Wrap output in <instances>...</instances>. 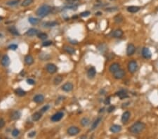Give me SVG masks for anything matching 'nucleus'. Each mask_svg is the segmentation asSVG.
<instances>
[{"label":"nucleus","instance_id":"obj_1","mask_svg":"<svg viewBox=\"0 0 158 139\" xmlns=\"http://www.w3.org/2000/svg\"><path fill=\"white\" fill-rule=\"evenodd\" d=\"M51 8L50 6H49L47 4H44V5L41 6L37 9L36 13L40 18H44L47 16V15H49V13L51 12Z\"/></svg>","mask_w":158,"mask_h":139},{"label":"nucleus","instance_id":"obj_2","mask_svg":"<svg viewBox=\"0 0 158 139\" xmlns=\"http://www.w3.org/2000/svg\"><path fill=\"white\" fill-rule=\"evenodd\" d=\"M145 127H146L145 124H143L141 121H138L130 127L129 130L132 133L138 134V133H140V132H142L144 130Z\"/></svg>","mask_w":158,"mask_h":139},{"label":"nucleus","instance_id":"obj_3","mask_svg":"<svg viewBox=\"0 0 158 139\" xmlns=\"http://www.w3.org/2000/svg\"><path fill=\"white\" fill-rule=\"evenodd\" d=\"M46 69H47V71L50 73V74H54L57 72V67H56V65L53 64V63H49L47 64V66H46Z\"/></svg>","mask_w":158,"mask_h":139},{"label":"nucleus","instance_id":"obj_4","mask_svg":"<svg viewBox=\"0 0 158 139\" xmlns=\"http://www.w3.org/2000/svg\"><path fill=\"white\" fill-rule=\"evenodd\" d=\"M80 131V129L77 127H70L68 129H67V133L71 136H74L77 135Z\"/></svg>","mask_w":158,"mask_h":139},{"label":"nucleus","instance_id":"obj_5","mask_svg":"<svg viewBox=\"0 0 158 139\" xmlns=\"http://www.w3.org/2000/svg\"><path fill=\"white\" fill-rule=\"evenodd\" d=\"M124 75H125V72H124V70H122V69H119V70H117L116 72H115V73H113V76H114V77L115 78V79H122L124 77Z\"/></svg>","mask_w":158,"mask_h":139},{"label":"nucleus","instance_id":"obj_6","mask_svg":"<svg viewBox=\"0 0 158 139\" xmlns=\"http://www.w3.org/2000/svg\"><path fill=\"white\" fill-rule=\"evenodd\" d=\"M63 116H64L63 112H57L56 114H54V115L51 117V120L52 121H54V122L58 121H60L63 117Z\"/></svg>","mask_w":158,"mask_h":139},{"label":"nucleus","instance_id":"obj_7","mask_svg":"<svg viewBox=\"0 0 158 139\" xmlns=\"http://www.w3.org/2000/svg\"><path fill=\"white\" fill-rule=\"evenodd\" d=\"M137 68H138V65L136 61H134V60L131 61L128 65V69L131 73H134L137 70Z\"/></svg>","mask_w":158,"mask_h":139},{"label":"nucleus","instance_id":"obj_8","mask_svg":"<svg viewBox=\"0 0 158 139\" xmlns=\"http://www.w3.org/2000/svg\"><path fill=\"white\" fill-rule=\"evenodd\" d=\"M62 89L65 92H70L73 89V84L70 82H67L63 85Z\"/></svg>","mask_w":158,"mask_h":139},{"label":"nucleus","instance_id":"obj_9","mask_svg":"<svg viewBox=\"0 0 158 139\" xmlns=\"http://www.w3.org/2000/svg\"><path fill=\"white\" fill-rule=\"evenodd\" d=\"M1 63L4 67H9L10 65V58L7 55H5L2 57L1 60Z\"/></svg>","mask_w":158,"mask_h":139},{"label":"nucleus","instance_id":"obj_10","mask_svg":"<svg viewBox=\"0 0 158 139\" xmlns=\"http://www.w3.org/2000/svg\"><path fill=\"white\" fill-rule=\"evenodd\" d=\"M135 51H136V48L134 44H129L127 48V54L128 56H131L133 55L134 53H135Z\"/></svg>","mask_w":158,"mask_h":139},{"label":"nucleus","instance_id":"obj_11","mask_svg":"<svg viewBox=\"0 0 158 139\" xmlns=\"http://www.w3.org/2000/svg\"><path fill=\"white\" fill-rule=\"evenodd\" d=\"M33 101L37 103H42L44 101V96L42 94H37L34 97Z\"/></svg>","mask_w":158,"mask_h":139},{"label":"nucleus","instance_id":"obj_12","mask_svg":"<svg viewBox=\"0 0 158 139\" xmlns=\"http://www.w3.org/2000/svg\"><path fill=\"white\" fill-rule=\"evenodd\" d=\"M142 55L145 58H150L151 57V52L148 48L144 47L142 50Z\"/></svg>","mask_w":158,"mask_h":139},{"label":"nucleus","instance_id":"obj_13","mask_svg":"<svg viewBox=\"0 0 158 139\" xmlns=\"http://www.w3.org/2000/svg\"><path fill=\"white\" fill-rule=\"evenodd\" d=\"M38 34H39V31H38V30L35 29V28H30L26 32V35L29 37H33V36H35Z\"/></svg>","mask_w":158,"mask_h":139},{"label":"nucleus","instance_id":"obj_14","mask_svg":"<svg viewBox=\"0 0 158 139\" xmlns=\"http://www.w3.org/2000/svg\"><path fill=\"white\" fill-rule=\"evenodd\" d=\"M20 116H21L20 112L18 111V110H15V111H13L11 113V118L13 120H17L20 119Z\"/></svg>","mask_w":158,"mask_h":139},{"label":"nucleus","instance_id":"obj_15","mask_svg":"<svg viewBox=\"0 0 158 139\" xmlns=\"http://www.w3.org/2000/svg\"><path fill=\"white\" fill-rule=\"evenodd\" d=\"M130 115L131 114L129 112H124L122 114V121L123 123H126L127 121L129 120V117H130Z\"/></svg>","mask_w":158,"mask_h":139},{"label":"nucleus","instance_id":"obj_16","mask_svg":"<svg viewBox=\"0 0 158 139\" xmlns=\"http://www.w3.org/2000/svg\"><path fill=\"white\" fill-rule=\"evenodd\" d=\"M117 96H118L121 100L124 99V98H128V94H127V91H124V90L120 91L119 92L117 93Z\"/></svg>","mask_w":158,"mask_h":139},{"label":"nucleus","instance_id":"obj_17","mask_svg":"<svg viewBox=\"0 0 158 139\" xmlns=\"http://www.w3.org/2000/svg\"><path fill=\"white\" fill-rule=\"evenodd\" d=\"M63 48H64V50H65V51L67 53H68L69 54L73 55V54H75V49H74V48L71 47V46L65 45V46H63Z\"/></svg>","mask_w":158,"mask_h":139},{"label":"nucleus","instance_id":"obj_18","mask_svg":"<svg viewBox=\"0 0 158 139\" xmlns=\"http://www.w3.org/2000/svg\"><path fill=\"white\" fill-rule=\"evenodd\" d=\"M120 68V65L118 64V63H113V64H112L110 66V68H109V70L111 72V73H115V72H116L117 70H119Z\"/></svg>","mask_w":158,"mask_h":139},{"label":"nucleus","instance_id":"obj_19","mask_svg":"<svg viewBox=\"0 0 158 139\" xmlns=\"http://www.w3.org/2000/svg\"><path fill=\"white\" fill-rule=\"evenodd\" d=\"M25 62L28 65H32L34 63V58L31 55H28L25 58Z\"/></svg>","mask_w":158,"mask_h":139},{"label":"nucleus","instance_id":"obj_20","mask_svg":"<svg viewBox=\"0 0 158 139\" xmlns=\"http://www.w3.org/2000/svg\"><path fill=\"white\" fill-rule=\"evenodd\" d=\"M8 30H9V31L10 32V33H11V34L13 35H16V36L20 35V33L18 32V31L17 30V29L16 28V27H14V26H11V27L8 28Z\"/></svg>","mask_w":158,"mask_h":139},{"label":"nucleus","instance_id":"obj_21","mask_svg":"<svg viewBox=\"0 0 158 139\" xmlns=\"http://www.w3.org/2000/svg\"><path fill=\"white\" fill-rule=\"evenodd\" d=\"M96 69L92 67H91L89 70H88V73H87V74H88V77L89 78H93L96 75Z\"/></svg>","mask_w":158,"mask_h":139},{"label":"nucleus","instance_id":"obj_22","mask_svg":"<svg viewBox=\"0 0 158 139\" xmlns=\"http://www.w3.org/2000/svg\"><path fill=\"white\" fill-rule=\"evenodd\" d=\"M58 25V23L56 21H52V22H47L44 23V26L46 28H52V27H55Z\"/></svg>","mask_w":158,"mask_h":139},{"label":"nucleus","instance_id":"obj_23","mask_svg":"<svg viewBox=\"0 0 158 139\" xmlns=\"http://www.w3.org/2000/svg\"><path fill=\"white\" fill-rule=\"evenodd\" d=\"M122 35H123V32H122V30H120V29H117L115 31H114V32L112 34V36L115 38H120Z\"/></svg>","mask_w":158,"mask_h":139},{"label":"nucleus","instance_id":"obj_24","mask_svg":"<svg viewBox=\"0 0 158 139\" xmlns=\"http://www.w3.org/2000/svg\"><path fill=\"white\" fill-rule=\"evenodd\" d=\"M121 129V127H120V125H117V124L112 125L111 127H110V131H111L112 133H117V132L120 131Z\"/></svg>","mask_w":158,"mask_h":139},{"label":"nucleus","instance_id":"obj_25","mask_svg":"<svg viewBox=\"0 0 158 139\" xmlns=\"http://www.w3.org/2000/svg\"><path fill=\"white\" fill-rule=\"evenodd\" d=\"M42 117V113L41 112H35L32 116V120L35 121H37L39 120Z\"/></svg>","mask_w":158,"mask_h":139},{"label":"nucleus","instance_id":"obj_26","mask_svg":"<svg viewBox=\"0 0 158 139\" xmlns=\"http://www.w3.org/2000/svg\"><path fill=\"white\" fill-rule=\"evenodd\" d=\"M28 21L30 24H32L33 25H36L39 23V19L34 18V17H30V18H28Z\"/></svg>","mask_w":158,"mask_h":139},{"label":"nucleus","instance_id":"obj_27","mask_svg":"<svg viewBox=\"0 0 158 139\" xmlns=\"http://www.w3.org/2000/svg\"><path fill=\"white\" fill-rule=\"evenodd\" d=\"M15 93L16 95H18L19 96H24L26 95V91H24L23 89H22L21 88H18L15 90Z\"/></svg>","mask_w":158,"mask_h":139},{"label":"nucleus","instance_id":"obj_28","mask_svg":"<svg viewBox=\"0 0 158 139\" xmlns=\"http://www.w3.org/2000/svg\"><path fill=\"white\" fill-rule=\"evenodd\" d=\"M140 10V7L136 6H131L127 8V11L130 13H136Z\"/></svg>","mask_w":158,"mask_h":139},{"label":"nucleus","instance_id":"obj_29","mask_svg":"<svg viewBox=\"0 0 158 139\" xmlns=\"http://www.w3.org/2000/svg\"><path fill=\"white\" fill-rule=\"evenodd\" d=\"M101 121V117H98V118H97L95 121L93 123V124H92V126H91V130H94L98 126V124H100V122Z\"/></svg>","mask_w":158,"mask_h":139},{"label":"nucleus","instance_id":"obj_30","mask_svg":"<svg viewBox=\"0 0 158 139\" xmlns=\"http://www.w3.org/2000/svg\"><path fill=\"white\" fill-rule=\"evenodd\" d=\"M62 81H63V77L61 76V75H58V76H56V77L54 78V83L55 85H58Z\"/></svg>","mask_w":158,"mask_h":139},{"label":"nucleus","instance_id":"obj_31","mask_svg":"<svg viewBox=\"0 0 158 139\" xmlns=\"http://www.w3.org/2000/svg\"><path fill=\"white\" fill-rule=\"evenodd\" d=\"M78 6L77 4H70L65 6V9H71V10H77Z\"/></svg>","mask_w":158,"mask_h":139},{"label":"nucleus","instance_id":"obj_32","mask_svg":"<svg viewBox=\"0 0 158 139\" xmlns=\"http://www.w3.org/2000/svg\"><path fill=\"white\" fill-rule=\"evenodd\" d=\"M81 124L83 126V127H86L89 124V120L86 117H84L81 120V121H80Z\"/></svg>","mask_w":158,"mask_h":139},{"label":"nucleus","instance_id":"obj_33","mask_svg":"<svg viewBox=\"0 0 158 139\" xmlns=\"http://www.w3.org/2000/svg\"><path fill=\"white\" fill-rule=\"evenodd\" d=\"M20 2V0H11V1H9L6 3L7 5L9 6H16Z\"/></svg>","mask_w":158,"mask_h":139},{"label":"nucleus","instance_id":"obj_34","mask_svg":"<svg viewBox=\"0 0 158 139\" xmlns=\"http://www.w3.org/2000/svg\"><path fill=\"white\" fill-rule=\"evenodd\" d=\"M37 36H38V37H39L40 39H42V40H44V39H46L47 37H48L47 34L44 33V32H40V33H39V34L37 35Z\"/></svg>","mask_w":158,"mask_h":139},{"label":"nucleus","instance_id":"obj_35","mask_svg":"<svg viewBox=\"0 0 158 139\" xmlns=\"http://www.w3.org/2000/svg\"><path fill=\"white\" fill-rule=\"evenodd\" d=\"M32 1H33V0H24L23 1V3L21 4V6H24V7H26V6H29L30 4H32Z\"/></svg>","mask_w":158,"mask_h":139},{"label":"nucleus","instance_id":"obj_36","mask_svg":"<svg viewBox=\"0 0 158 139\" xmlns=\"http://www.w3.org/2000/svg\"><path fill=\"white\" fill-rule=\"evenodd\" d=\"M122 20H123V17L121 15H118L115 17V22L116 23H120L122 22Z\"/></svg>","mask_w":158,"mask_h":139},{"label":"nucleus","instance_id":"obj_37","mask_svg":"<svg viewBox=\"0 0 158 139\" xmlns=\"http://www.w3.org/2000/svg\"><path fill=\"white\" fill-rule=\"evenodd\" d=\"M90 14H91L90 11H86L82 12V13L80 14V16H81L82 17H87V16H89Z\"/></svg>","mask_w":158,"mask_h":139},{"label":"nucleus","instance_id":"obj_38","mask_svg":"<svg viewBox=\"0 0 158 139\" xmlns=\"http://www.w3.org/2000/svg\"><path fill=\"white\" fill-rule=\"evenodd\" d=\"M19 133H20V131H19V130L16 129H15L13 130V131H12V136H14V137H16V136H18L19 135Z\"/></svg>","mask_w":158,"mask_h":139},{"label":"nucleus","instance_id":"obj_39","mask_svg":"<svg viewBox=\"0 0 158 139\" xmlns=\"http://www.w3.org/2000/svg\"><path fill=\"white\" fill-rule=\"evenodd\" d=\"M18 48V45H16V44H11L8 47V48L10 49V50H13V51H15V50H16V48Z\"/></svg>","mask_w":158,"mask_h":139},{"label":"nucleus","instance_id":"obj_40","mask_svg":"<svg viewBox=\"0 0 158 139\" xmlns=\"http://www.w3.org/2000/svg\"><path fill=\"white\" fill-rule=\"evenodd\" d=\"M51 44H52V42H51V41H46V42H44L42 43V46H50V45H51Z\"/></svg>","mask_w":158,"mask_h":139},{"label":"nucleus","instance_id":"obj_41","mask_svg":"<svg viewBox=\"0 0 158 139\" xmlns=\"http://www.w3.org/2000/svg\"><path fill=\"white\" fill-rule=\"evenodd\" d=\"M49 105H45V106H44V107L40 110V111H41V112L44 113V112H47V110H49Z\"/></svg>","mask_w":158,"mask_h":139},{"label":"nucleus","instance_id":"obj_42","mask_svg":"<svg viewBox=\"0 0 158 139\" xmlns=\"http://www.w3.org/2000/svg\"><path fill=\"white\" fill-rule=\"evenodd\" d=\"M115 107L114 106V105H110L108 108V112H113L115 110Z\"/></svg>","mask_w":158,"mask_h":139},{"label":"nucleus","instance_id":"obj_43","mask_svg":"<svg viewBox=\"0 0 158 139\" xmlns=\"http://www.w3.org/2000/svg\"><path fill=\"white\" fill-rule=\"evenodd\" d=\"M4 125H5V121H4V120L3 119H1V118H0V129L3 128V127H4Z\"/></svg>","mask_w":158,"mask_h":139},{"label":"nucleus","instance_id":"obj_44","mask_svg":"<svg viewBox=\"0 0 158 139\" xmlns=\"http://www.w3.org/2000/svg\"><path fill=\"white\" fill-rule=\"evenodd\" d=\"M27 82L29 84H30V85H33V84H35V82L32 79H27Z\"/></svg>","mask_w":158,"mask_h":139},{"label":"nucleus","instance_id":"obj_45","mask_svg":"<svg viewBox=\"0 0 158 139\" xmlns=\"http://www.w3.org/2000/svg\"><path fill=\"white\" fill-rule=\"evenodd\" d=\"M35 135H36V132H35V131H31L30 133H28V137L32 138V137H34Z\"/></svg>","mask_w":158,"mask_h":139},{"label":"nucleus","instance_id":"obj_46","mask_svg":"<svg viewBox=\"0 0 158 139\" xmlns=\"http://www.w3.org/2000/svg\"><path fill=\"white\" fill-rule=\"evenodd\" d=\"M110 103V98L108 97V98H107L106 99H105V105H109Z\"/></svg>","mask_w":158,"mask_h":139},{"label":"nucleus","instance_id":"obj_47","mask_svg":"<svg viewBox=\"0 0 158 139\" xmlns=\"http://www.w3.org/2000/svg\"><path fill=\"white\" fill-rule=\"evenodd\" d=\"M100 14H101V12H98V13H96V15H97V16H100Z\"/></svg>","mask_w":158,"mask_h":139},{"label":"nucleus","instance_id":"obj_48","mask_svg":"<svg viewBox=\"0 0 158 139\" xmlns=\"http://www.w3.org/2000/svg\"><path fill=\"white\" fill-rule=\"evenodd\" d=\"M68 1H77V0H68Z\"/></svg>","mask_w":158,"mask_h":139},{"label":"nucleus","instance_id":"obj_49","mask_svg":"<svg viewBox=\"0 0 158 139\" xmlns=\"http://www.w3.org/2000/svg\"><path fill=\"white\" fill-rule=\"evenodd\" d=\"M2 19H3V18H2V17H1V16H0V21H1V20H2Z\"/></svg>","mask_w":158,"mask_h":139},{"label":"nucleus","instance_id":"obj_50","mask_svg":"<svg viewBox=\"0 0 158 139\" xmlns=\"http://www.w3.org/2000/svg\"><path fill=\"white\" fill-rule=\"evenodd\" d=\"M0 56H1V53H0Z\"/></svg>","mask_w":158,"mask_h":139},{"label":"nucleus","instance_id":"obj_51","mask_svg":"<svg viewBox=\"0 0 158 139\" xmlns=\"http://www.w3.org/2000/svg\"><path fill=\"white\" fill-rule=\"evenodd\" d=\"M110 1H112V0H110Z\"/></svg>","mask_w":158,"mask_h":139}]
</instances>
